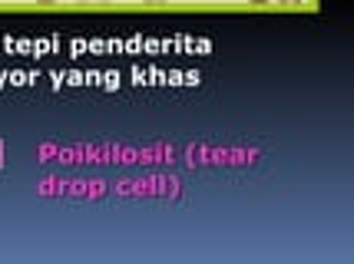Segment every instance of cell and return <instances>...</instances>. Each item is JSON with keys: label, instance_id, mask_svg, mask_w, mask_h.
<instances>
[{"label": "cell", "instance_id": "cell-1", "mask_svg": "<svg viewBox=\"0 0 354 264\" xmlns=\"http://www.w3.org/2000/svg\"><path fill=\"white\" fill-rule=\"evenodd\" d=\"M278 3H285V7H295V3H301V0H278Z\"/></svg>", "mask_w": 354, "mask_h": 264}, {"label": "cell", "instance_id": "cell-3", "mask_svg": "<svg viewBox=\"0 0 354 264\" xmlns=\"http://www.w3.org/2000/svg\"><path fill=\"white\" fill-rule=\"evenodd\" d=\"M90 3H109V0H90Z\"/></svg>", "mask_w": 354, "mask_h": 264}, {"label": "cell", "instance_id": "cell-2", "mask_svg": "<svg viewBox=\"0 0 354 264\" xmlns=\"http://www.w3.org/2000/svg\"><path fill=\"white\" fill-rule=\"evenodd\" d=\"M37 3H44V7H50V3H57V0H37Z\"/></svg>", "mask_w": 354, "mask_h": 264}]
</instances>
